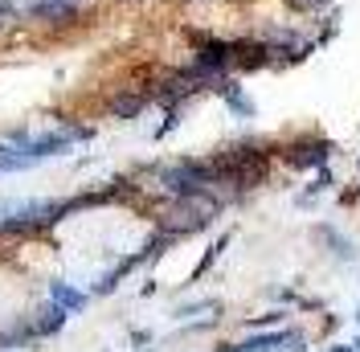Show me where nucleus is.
Instances as JSON below:
<instances>
[{
  "instance_id": "obj_4",
  "label": "nucleus",
  "mask_w": 360,
  "mask_h": 352,
  "mask_svg": "<svg viewBox=\"0 0 360 352\" xmlns=\"http://www.w3.org/2000/svg\"><path fill=\"white\" fill-rule=\"evenodd\" d=\"M143 107H148V94H135V90L119 94V99H111V115H119V119H135Z\"/></svg>"
},
{
  "instance_id": "obj_2",
  "label": "nucleus",
  "mask_w": 360,
  "mask_h": 352,
  "mask_svg": "<svg viewBox=\"0 0 360 352\" xmlns=\"http://www.w3.org/2000/svg\"><path fill=\"white\" fill-rule=\"evenodd\" d=\"M328 152H332V148H328L323 139H307V144H295L287 160H291L295 168H315V164H323V160H328Z\"/></svg>"
},
{
  "instance_id": "obj_6",
  "label": "nucleus",
  "mask_w": 360,
  "mask_h": 352,
  "mask_svg": "<svg viewBox=\"0 0 360 352\" xmlns=\"http://www.w3.org/2000/svg\"><path fill=\"white\" fill-rule=\"evenodd\" d=\"M356 324H360V308H356Z\"/></svg>"
},
{
  "instance_id": "obj_1",
  "label": "nucleus",
  "mask_w": 360,
  "mask_h": 352,
  "mask_svg": "<svg viewBox=\"0 0 360 352\" xmlns=\"http://www.w3.org/2000/svg\"><path fill=\"white\" fill-rule=\"evenodd\" d=\"M25 21L33 25H53V29H62V25H74L82 17V0H29L21 8Z\"/></svg>"
},
{
  "instance_id": "obj_5",
  "label": "nucleus",
  "mask_w": 360,
  "mask_h": 352,
  "mask_svg": "<svg viewBox=\"0 0 360 352\" xmlns=\"http://www.w3.org/2000/svg\"><path fill=\"white\" fill-rule=\"evenodd\" d=\"M323 352H356V344L348 348V344H336V348H323Z\"/></svg>"
},
{
  "instance_id": "obj_3",
  "label": "nucleus",
  "mask_w": 360,
  "mask_h": 352,
  "mask_svg": "<svg viewBox=\"0 0 360 352\" xmlns=\"http://www.w3.org/2000/svg\"><path fill=\"white\" fill-rule=\"evenodd\" d=\"M213 90H217L225 103H229V111H233V115H242V119H250V115H254V103H250L246 94H242V87H238L233 78H221V82H217Z\"/></svg>"
},
{
  "instance_id": "obj_7",
  "label": "nucleus",
  "mask_w": 360,
  "mask_h": 352,
  "mask_svg": "<svg viewBox=\"0 0 360 352\" xmlns=\"http://www.w3.org/2000/svg\"><path fill=\"white\" fill-rule=\"evenodd\" d=\"M356 352H360V344H356Z\"/></svg>"
}]
</instances>
